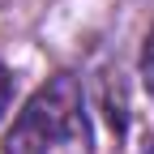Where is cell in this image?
I'll return each instance as SVG.
<instances>
[{
    "instance_id": "6da1fadb",
    "label": "cell",
    "mask_w": 154,
    "mask_h": 154,
    "mask_svg": "<svg viewBox=\"0 0 154 154\" xmlns=\"http://www.w3.org/2000/svg\"><path fill=\"white\" fill-rule=\"evenodd\" d=\"M5 154H94L86 94L73 73H56L13 120Z\"/></svg>"
},
{
    "instance_id": "3957f363",
    "label": "cell",
    "mask_w": 154,
    "mask_h": 154,
    "mask_svg": "<svg viewBox=\"0 0 154 154\" xmlns=\"http://www.w3.org/2000/svg\"><path fill=\"white\" fill-rule=\"evenodd\" d=\"M9 94H13V77H9V69L0 64V111L9 107Z\"/></svg>"
},
{
    "instance_id": "277c9868",
    "label": "cell",
    "mask_w": 154,
    "mask_h": 154,
    "mask_svg": "<svg viewBox=\"0 0 154 154\" xmlns=\"http://www.w3.org/2000/svg\"><path fill=\"white\" fill-rule=\"evenodd\" d=\"M146 154H154V146H150V150H146Z\"/></svg>"
},
{
    "instance_id": "7a4b0ae2",
    "label": "cell",
    "mask_w": 154,
    "mask_h": 154,
    "mask_svg": "<svg viewBox=\"0 0 154 154\" xmlns=\"http://www.w3.org/2000/svg\"><path fill=\"white\" fill-rule=\"evenodd\" d=\"M141 77H146V90L154 94V34L146 38V51H141Z\"/></svg>"
}]
</instances>
